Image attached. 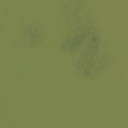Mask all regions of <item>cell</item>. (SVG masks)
Here are the masks:
<instances>
[{"instance_id": "obj_2", "label": "cell", "mask_w": 128, "mask_h": 128, "mask_svg": "<svg viewBox=\"0 0 128 128\" xmlns=\"http://www.w3.org/2000/svg\"><path fill=\"white\" fill-rule=\"evenodd\" d=\"M26 32L29 36V45L30 46L36 44L42 36L40 29L35 24L29 26L26 28Z\"/></svg>"}, {"instance_id": "obj_1", "label": "cell", "mask_w": 128, "mask_h": 128, "mask_svg": "<svg viewBox=\"0 0 128 128\" xmlns=\"http://www.w3.org/2000/svg\"><path fill=\"white\" fill-rule=\"evenodd\" d=\"M90 32L88 30H81L80 32L76 34L72 39H66L61 44L62 50L65 52H75L81 47L83 42L88 36Z\"/></svg>"}]
</instances>
